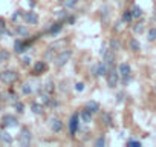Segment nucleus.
Segmentation results:
<instances>
[{"mask_svg": "<svg viewBox=\"0 0 156 147\" xmlns=\"http://www.w3.org/2000/svg\"><path fill=\"white\" fill-rule=\"evenodd\" d=\"M19 80V74L12 69H6L3 72H0V81L5 84H14Z\"/></svg>", "mask_w": 156, "mask_h": 147, "instance_id": "obj_1", "label": "nucleus"}, {"mask_svg": "<svg viewBox=\"0 0 156 147\" xmlns=\"http://www.w3.org/2000/svg\"><path fill=\"white\" fill-rule=\"evenodd\" d=\"M72 58V51L70 49H64V51H60L58 54H57V57H55V66L57 67H63V66H66L67 64V61Z\"/></svg>", "mask_w": 156, "mask_h": 147, "instance_id": "obj_2", "label": "nucleus"}, {"mask_svg": "<svg viewBox=\"0 0 156 147\" xmlns=\"http://www.w3.org/2000/svg\"><path fill=\"white\" fill-rule=\"evenodd\" d=\"M31 141H32L31 130H29L28 127H23V129L20 130V135H19V142H20V145L26 147V145H29V144H31Z\"/></svg>", "mask_w": 156, "mask_h": 147, "instance_id": "obj_3", "label": "nucleus"}, {"mask_svg": "<svg viewBox=\"0 0 156 147\" xmlns=\"http://www.w3.org/2000/svg\"><path fill=\"white\" fill-rule=\"evenodd\" d=\"M118 74H119V78L121 80L127 81L130 78V75H132V69H130V66L127 63H121L118 66Z\"/></svg>", "mask_w": 156, "mask_h": 147, "instance_id": "obj_4", "label": "nucleus"}, {"mask_svg": "<svg viewBox=\"0 0 156 147\" xmlns=\"http://www.w3.org/2000/svg\"><path fill=\"white\" fill-rule=\"evenodd\" d=\"M118 80H119V74H118V70H115L113 67H110L109 72H107V84H109V88H116Z\"/></svg>", "mask_w": 156, "mask_h": 147, "instance_id": "obj_5", "label": "nucleus"}, {"mask_svg": "<svg viewBox=\"0 0 156 147\" xmlns=\"http://www.w3.org/2000/svg\"><path fill=\"white\" fill-rule=\"evenodd\" d=\"M2 123H3L5 127H16L19 121H17V118L14 115H5L3 120H2Z\"/></svg>", "mask_w": 156, "mask_h": 147, "instance_id": "obj_6", "label": "nucleus"}, {"mask_svg": "<svg viewBox=\"0 0 156 147\" xmlns=\"http://www.w3.org/2000/svg\"><path fill=\"white\" fill-rule=\"evenodd\" d=\"M49 127H51L52 132H60V130L63 129V123H61V120H58V118H51Z\"/></svg>", "mask_w": 156, "mask_h": 147, "instance_id": "obj_7", "label": "nucleus"}, {"mask_svg": "<svg viewBox=\"0 0 156 147\" xmlns=\"http://www.w3.org/2000/svg\"><path fill=\"white\" fill-rule=\"evenodd\" d=\"M23 20H25L26 23H29V25H35V23L38 22V17H37L35 13H25V14H23Z\"/></svg>", "mask_w": 156, "mask_h": 147, "instance_id": "obj_8", "label": "nucleus"}, {"mask_svg": "<svg viewBox=\"0 0 156 147\" xmlns=\"http://www.w3.org/2000/svg\"><path fill=\"white\" fill-rule=\"evenodd\" d=\"M76 127H78V115L73 113L69 120V130H70V135H73L76 132Z\"/></svg>", "mask_w": 156, "mask_h": 147, "instance_id": "obj_9", "label": "nucleus"}, {"mask_svg": "<svg viewBox=\"0 0 156 147\" xmlns=\"http://www.w3.org/2000/svg\"><path fill=\"white\" fill-rule=\"evenodd\" d=\"M92 74H94L95 77H101V75H104V74H107L106 66H104V64H95V66L92 67Z\"/></svg>", "mask_w": 156, "mask_h": 147, "instance_id": "obj_10", "label": "nucleus"}, {"mask_svg": "<svg viewBox=\"0 0 156 147\" xmlns=\"http://www.w3.org/2000/svg\"><path fill=\"white\" fill-rule=\"evenodd\" d=\"M86 110H89L90 113H97L98 110H100V104L97 103V101H89V103H86V107H84Z\"/></svg>", "mask_w": 156, "mask_h": 147, "instance_id": "obj_11", "label": "nucleus"}, {"mask_svg": "<svg viewBox=\"0 0 156 147\" xmlns=\"http://www.w3.org/2000/svg\"><path fill=\"white\" fill-rule=\"evenodd\" d=\"M76 3H78V0H64V2H61V6L64 9H72L76 6Z\"/></svg>", "mask_w": 156, "mask_h": 147, "instance_id": "obj_12", "label": "nucleus"}, {"mask_svg": "<svg viewBox=\"0 0 156 147\" xmlns=\"http://www.w3.org/2000/svg\"><path fill=\"white\" fill-rule=\"evenodd\" d=\"M44 69H46V64H44V61H37L35 63V66H34V74H41V72H44Z\"/></svg>", "mask_w": 156, "mask_h": 147, "instance_id": "obj_13", "label": "nucleus"}, {"mask_svg": "<svg viewBox=\"0 0 156 147\" xmlns=\"http://www.w3.org/2000/svg\"><path fill=\"white\" fill-rule=\"evenodd\" d=\"M14 48H16V52H19V54H22V52H25V51H26V48H28V45H26V43H23L22 40H19V41H16V45H14Z\"/></svg>", "mask_w": 156, "mask_h": 147, "instance_id": "obj_14", "label": "nucleus"}, {"mask_svg": "<svg viewBox=\"0 0 156 147\" xmlns=\"http://www.w3.org/2000/svg\"><path fill=\"white\" fill-rule=\"evenodd\" d=\"M8 60H9V52L5 49H0V66L5 64Z\"/></svg>", "mask_w": 156, "mask_h": 147, "instance_id": "obj_15", "label": "nucleus"}, {"mask_svg": "<svg viewBox=\"0 0 156 147\" xmlns=\"http://www.w3.org/2000/svg\"><path fill=\"white\" fill-rule=\"evenodd\" d=\"M129 45H130V49H132V51H135V52H139L141 46H139V41H138L136 38H132Z\"/></svg>", "mask_w": 156, "mask_h": 147, "instance_id": "obj_16", "label": "nucleus"}, {"mask_svg": "<svg viewBox=\"0 0 156 147\" xmlns=\"http://www.w3.org/2000/svg\"><path fill=\"white\" fill-rule=\"evenodd\" d=\"M92 115H94V113H90V112L86 110V109L81 112V118H83L84 123H90V121H92Z\"/></svg>", "mask_w": 156, "mask_h": 147, "instance_id": "obj_17", "label": "nucleus"}, {"mask_svg": "<svg viewBox=\"0 0 156 147\" xmlns=\"http://www.w3.org/2000/svg\"><path fill=\"white\" fill-rule=\"evenodd\" d=\"M130 13H132V17H133V19H139V17L142 16V11H141L139 6H133Z\"/></svg>", "mask_w": 156, "mask_h": 147, "instance_id": "obj_18", "label": "nucleus"}, {"mask_svg": "<svg viewBox=\"0 0 156 147\" xmlns=\"http://www.w3.org/2000/svg\"><path fill=\"white\" fill-rule=\"evenodd\" d=\"M22 92H23L25 95L32 94V86H31V83H25V84L22 86Z\"/></svg>", "mask_w": 156, "mask_h": 147, "instance_id": "obj_19", "label": "nucleus"}, {"mask_svg": "<svg viewBox=\"0 0 156 147\" xmlns=\"http://www.w3.org/2000/svg\"><path fill=\"white\" fill-rule=\"evenodd\" d=\"M31 109H32V112H34V113H37V115L43 113V107H41L38 103H34V104L31 106Z\"/></svg>", "mask_w": 156, "mask_h": 147, "instance_id": "obj_20", "label": "nucleus"}, {"mask_svg": "<svg viewBox=\"0 0 156 147\" xmlns=\"http://www.w3.org/2000/svg\"><path fill=\"white\" fill-rule=\"evenodd\" d=\"M2 142H6V144H11V142H12L11 135H9L8 132H5V130H3V133H2Z\"/></svg>", "mask_w": 156, "mask_h": 147, "instance_id": "obj_21", "label": "nucleus"}, {"mask_svg": "<svg viewBox=\"0 0 156 147\" xmlns=\"http://www.w3.org/2000/svg\"><path fill=\"white\" fill-rule=\"evenodd\" d=\"M147 38H148V41H154V40H156V28H151V29L148 31Z\"/></svg>", "mask_w": 156, "mask_h": 147, "instance_id": "obj_22", "label": "nucleus"}, {"mask_svg": "<svg viewBox=\"0 0 156 147\" xmlns=\"http://www.w3.org/2000/svg\"><path fill=\"white\" fill-rule=\"evenodd\" d=\"M43 91H44L46 94H51V92L54 91V83H52V81H48V83L44 84V88H43Z\"/></svg>", "mask_w": 156, "mask_h": 147, "instance_id": "obj_23", "label": "nucleus"}, {"mask_svg": "<svg viewBox=\"0 0 156 147\" xmlns=\"http://www.w3.org/2000/svg\"><path fill=\"white\" fill-rule=\"evenodd\" d=\"M61 28H63V23H55V26H54V28H52L49 32H51V34H57V32H58Z\"/></svg>", "mask_w": 156, "mask_h": 147, "instance_id": "obj_24", "label": "nucleus"}, {"mask_svg": "<svg viewBox=\"0 0 156 147\" xmlns=\"http://www.w3.org/2000/svg\"><path fill=\"white\" fill-rule=\"evenodd\" d=\"M95 145H98V147H103V145H106V139L101 136V138H98L97 141H95Z\"/></svg>", "mask_w": 156, "mask_h": 147, "instance_id": "obj_25", "label": "nucleus"}, {"mask_svg": "<svg viewBox=\"0 0 156 147\" xmlns=\"http://www.w3.org/2000/svg\"><path fill=\"white\" fill-rule=\"evenodd\" d=\"M17 32H19L20 35H28V29L23 28V26H19V28H17Z\"/></svg>", "mask_w": 156, "mask_h": 147, "instance_id": "obj_26", "label": "nucleus"}, {"mask_svg": "<svg viewBox=\"0 0 156 147\" xmlns=\"http://www.w3.org/2000/svg\"><path fill=\"white\" fill-rule=\"evenodd\" d=\"M5 31H6V23L3 20H0V35H2Z\"/></svg>", "mask_w": 156, "mask_h": 147, "instance_id": "obj_27", "label": "nucleus"}, {"mask_svg": "<svg viewBox=\"0 0 156 147\" xmlns=\"http://www.w3.org/2000/svg\"><path fill=\"white\" fill-rule=\"evenodd\" d=\"M119 49V43L116 40H112V51H118Z\"/></svg>", "mask_w": 156, "mask_h": 147, "instance_id": "obj_28", "label": "nucleus"}, {"mask_svg": "<svg viewBox=\"0 0 156 147\" xmlns=\"http://www.w3.org/2000/svg\"><path fill=\"white\" fill-rule=\"evenodd\" d=\"M103 120L106 121L104 124H107V126H110V124H112V120H110V117H109V115H104V117H103Z\"/></svg>", "mask_w": 156, "mask_h": 147, "instance_id": "obj_29", "label": "nucleus"}, {"mask_svg": "<svg viewBox=\"0 0 156 147\" xmlns=\"http://www.w3.org/2000/svg\"><path fill=\"white\" fill-rule=\"evenodd\" d=\"M142 25H144V23H141V22H139V23L135 26V32H141V31H142Z\"/></svg>", "mask_w": 156, "mask_h": 147, "instance_id": "obj_30", "label": "nucleus"}, {"mask_svg": "<svg viewBox=\"0 0 156 147\" xmlns=\"http://www.w3.org/2000/svg\"><path fill=\"white\" fill-rule=\"evenodd\" d=\"M22 63H23L25 66H28V64L31 63V58H29V57H23V58H22Z\"/></svg>", "mask_w": 156, "mask_h": 147, "instance_id": "obj_31", "label": "nucleus"}, {"mask_svg": "<svg viewBox=\"0 0 156 147\" xmlns=\"http://www.w3.org/2000/svg\"><path fill=\"white\" fill-rule=\"evenodd\" d=\"M127 145H136V147H138V145H141V142H139V141H133V139H132V141H129V142H127Z\"/></svg>", "mask_w": 156, "mask_h": 147, "instance_id": "obj_32", "label": "nucleus"}, {"mask_svg": "<svg viewBox=\"0 0 156 147\" xmlns=\"http://www.w3.org/2000/svg\"><path fill=\"white\" fill-rule=\"evenodd\" d=\"M16 109H19V112H23V104L22 103H16Z\"/></svg>", "mask_w": 156, "mask_h": 147, "instance_id": "obj_33", "label": "nucleus"}, {"mask_svg": "<svg viewBox=\"0 0 156 147\" xmlns=\"http://www.w3.org/2000/svg\"><path fill=\"white\" fill-rule=\"evenodd\" d=\"M83 89H84V84L83 83H78L76 84V91H83Z\"/></svg>", "mask_w": 156, "mask_h": 147, "instance_id": "obj_34", "label": "nucleus"}, {"mask_svg": "<svg viewBox=\"0 0 156 147\" xmlns=\"http://www.w3.org/2000/svg\"><path fill=\"white\" fill-rule=\"evenodd\" d=\"M2 133H3V130H2V127H0V142H2Z\"/></svg>", "mask_w": 156, "mask_h": 147, "instance_id": "obj_35", "label": "nucleus"}, {"mask_svg": "<svg viewBox=\"0 0 156 147\" xmlns=\"http://www.w3.org/2000/svg\"><path fill=\"white\" fill-rule=\"evenodd\" d=\"M61 2H64V0H58V3H61Z\"/></svg>", "mask_w": 156, "mask_h": 147, "instance_id": "obj_36", "label": "nucleus"}]
</instances>
